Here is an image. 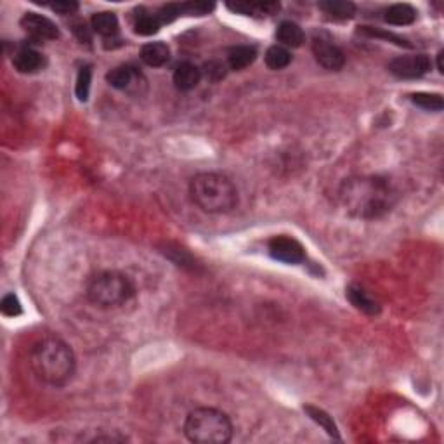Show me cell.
<instances>
[{
	"instance_id": "6da1fadb",
	"label": "cell",
	"mask_w": 444,
	"mask_h": 444,
	"mask_svg": "<svg viewBox=\"0 0 444 444\" xmlns=\"http://www.w3.org/2000/svg\"><path fill=\"white\" fill-rule=\"evenodd\" d=\"M339 198L352 217L379 219L394 207L398 191L380 175H354L342 182Z\"/></svg>"
},
{
	"instance_id": "7a4b0ae2",
	"label": "cell",
	"mask_w": 444,
	"mask_h": 444,
	"mask_svg": "<svg viewBox=\"0 0 444 444\" xmlns=\"http://www.w3.org/2000/svg\"><path fill=\"white\" fill-rule=\"evenodd\" d=\"M30 366L36 379L51 387H63L75 375L76 359L73 349L65 340L47 337L33 344Z\"/></svg>"
},
{
	"instance_id": "3957f363",
	"label": "cell",
	"mask_w": 444,
	"mask_h": 444,
	"mask_svg": "<svg viewBox=\"0 0 444 444\" xmlns=\"http://www.w3.org/2000/svg\"><path fill=\"white\" fill-rule=\"evenodd\" d=\"M189 194L193 203L207 214H227L238 205V189L227 175L203 172L191 179Z\"/></svg>"
},
{
	"instance_id": "277c9868",
	"label": "cell",
	"mask_w": 444,
	"mask_h": 444,
	"mask_svg": "<svg viewBox=\"0 0 444 444\" xmlns=\"http://www.w3.org/2000/svg\"><path fill=\"white\" fill-rule=\"evenodd\" d=\"M233 422L217 408H196L188 413L184 436L196 444H226L233 439Z\"/></svg>"
},
{
	"instance_id": "5b68a950",
	"label": "cell",
	"mask_w": 444,
	"mask_h": 444,
	"mask_svg": "<svg viewBox=\"0 0 444 444\" xmlns=\"http://www.w3.org/2000/svg\"><path fill=\"white\" fill-rule=\"evenodd\" d=\"M134 295V281L120 271H102L95 274L87 286V299L102 309L123 306Z\"/></svg>"
},
{
	"instance_id": "8992f818",
	"label": "cell",
	"mask_w": 444,
	"mask_h": 444,
	"mask_svg": "<svg viewBox=\"0 0 444 444\" xmlns=\"http://www.w3.org/2000/svg\"><path fill=\"white\" fill-rule=\"evenodd\" d=\"M314 58L323 68L330 69V72H339L346 63V56H344L342 49L333 42L332 36L325 32H316L313 35V43H311Z\"/></svg>"
},
{
	"instance_id": "52a82bcc",
	"label": "cell",
	"mask_w": 444,
	"mask_h": 444,
	"mask_svg": "<svg viewBox=\"0 0 444 444\" xmlns=\"http://www.w3.org/2000/svg\"><path fill=\"white\" fill-rule=\"evenodd\" d=\"M106 82L115 89L123 90L128 94H139L146 89V79L139 69H135L130 65L116 66V68L109 69L106 75Z\"/></svg>"
},
{
	"instance_id": "ba28073f",
	"label": "cell",
	"mask_w": 444,
	"mask_h": 444,
	"mask_svg": "<svg viewBox=\"0 0 444 444\" xmlns=\"http://www.w3.org/2000/svg\"><path fill=\"white\" fill-rule=\"evenodd\" d=\"M431 69V60L427 54H412V56H398L389 63V72L398 79L413 80L420 79Z\"/></svg>"
},
{
	"instance_id": "9c48e42d",
	"label": "cell",
	"mask_w": 444,
	"mask_h": 444,
	"mask_svg": "<svg viewBox=\"0 0 444 444\" xmlns=\"http://www.w3.org/2000/svg\"><path fill=\"white\" fill-rule=\"evenodd\" d=\"M267 248H269L271 257L280 260V262L300 264L306 260V252H304L302 243L297 241L295 238L274 236L267 243Z\"/></svg>"
},
{
	"instance_id": "30bf717a",
	"label": "cell",
	"mask_w": 444,
	"mask_h": 444,
	"mask_svg": "<svg viewBox=\"0 0 444 444\" xmlns=\"http://www.w3.org/2000/svg\"><path fill=\"white\" fill-rule=\"evenodd\" d=\"M21 28L35 40H56L60 30L49 18L36 13H27L20 21Z\"/></svg>"
},
{
	"instance_id": "8fae6325",
	"label": "cell",
	"mask_w": 444,
	"mask_h": 444,
	"mask_svg": "<svg viewBox=\"0 0 444 444\" xmlns=\"http://www.w3.org/2000/svg\"><path fill=\"white\" fill-rule=\"evenodd\" d=\"M14 68L20 73H36L46 66V58L33 47H20L13 56Z\"/></svg>"
},
{
	"instance_id": "7c38bea8",
	"label": "cell",
	"mask_w": 444,
	"mask_h": 444,
	"mask_svg": "<svg viewBox=\"0 0 444 444\" xmlns=\"http://www.w3.org/2000/svg\"><path fill=\"white\" fill-rule=\"evenodd\" d=\"M347 297H349L351 304L356 307V309L368 314V316H375V314L380 313L379 302H377V300L373 299V297L370 295L365 288H361V286L351 285L349 288H347Z\"/></svg>"
},
{
	"instance_id": "4fadbf2b",
	"label": "cell",
	"mask_w": 444,
	"mask_h": 444,
	"mask_svg": "<svg viewBox=\"0 0 444 444\" xmlns=\"http://www.w3.org/2000/svg\"><path fill=\"white\" fill-rule=\"evenodd\" d=\"M201 69L193 63H181L174 72V86L179 90H191L200 83Z\"/></svg>"
},
{
	"instance_id": "5bb4252c",
	"label": "cell",
	"mask_w": 444,
	"mask_h": 444,
	"mask_svg": "<svg viewBox=\"0 0 444 444\" xmlns=\"http://www.w3.org/2000/svg\"><path fill=\"white\" fill-rule=\"evenodd\" d=\"M227 9L245 16H271L280 11L278 2H236L227 4Z\"/></svg>"
},
{
	"instance_id": "9a60e30c",
	"label": "cell",
	"mask_w": 444,
	"mask_h": 444,
	"mask_svg": "<svg viewBox=\"0 0 444 444\" xmlns=\"http://www.w3.org/2000/svg\"><path fill=\"white\" fill-rule=\"evenodd\" d=\"M139 56H141L144 65L152 66V68H159V66L168 63V60H170V49L163 42H149L146 46H142Z\"/></svg>"
},
{
	"instance_id": "2e32d148",
	"label": "cell",
	"mask_w": 444,
	"mask_h": 444,
	"mask_svg": "<svg viewBox=\"0 0 444 444\" xmlns=\"http://www.w3.org/2000/svg\"><path fill=\"white\" fill-rule=\"evenodd\" d=\"M385 23L396 25V27H406L417 20V11L410 4H394L384 13Z\"/></svg>"
},
{
	"instance_id": "e0dca14e",
	"label": "cell",
	"mask_w": 444,
	"mask_h": 444,
	"mask_svg": "<svg viewBox=\"0 0 444 444\" xmlns=\"http://www.w3.org/2000/svg\"><path fill=\"white\" fill-rule=\"evenodd\" d=\"M276 39L278 42L283 43V47H292V49H297V47H300L306 42L304 30L299 25L293 23V21H283V23L278 27Z\"/></svg>"
},
{
	"instance_id": "ac0fdd59",
	"label": "cell",
	"mask_w": 444,
	"mask_h": 444,
	"mask_svg": "<svg viewBox=\"0 0 444 444\" xmlns=\"http://www.w3.org/2000/svg\"><path fill=\"white\" fill-rule=\"evenodd\" d=\"M257 58V49L254 46H234L231 47L229 53H227V65L231 69H240L248 68Z\"/></svg>"
},
{
	"instance_id": "d6986e66",
	"label": "cell",
	"mask_w": 444,
	"mask_h": 444,
	"mask_svg": "<svg viewBox=\"0 0 444 444\" xmlns=\"http://www.w3.org/2000/svg\"><path fill=\"white\" fill-rule=\"evenodd\" d=\"M319 9L332 20H351L356 14V6L347 0H326V2H319Z\"/></svg>"
},
{
	"instance_id": "ffe728a7",
	"label": "cell",
	"mask_w": 444,
	"mask_h": 444,
	"mask_svg": "<svg viewBox=\"0 0 444 444\" xmlns=\"http://www.w3.org/2000/svg\"><path fill=\"white\" fill-rule=\"evenodd\" d=\"M90 25H93V30L95 33H99L101 36H106V39H108V36H115L120 28L116 14L108 13V11L94 14L93 20H90Z\"/></svg>"
},
{
	"instance_id": "44dd1931",
	"label": "cell",
	"mask_w": 444,
	"mask_h": 444,
	"mask_svg": "<svg viewBox=\"0 0 444 444\" xmlns=\"http://www.w3.org/2000/svg\"><path fill=\"white\" fill-rule=\"evenodd\" d=\"M304 412L309 415L311 420L316 422L319 427L325 429V431L328 432V434L332 436V438H337V439L340 438V436H339V429H337L335 422H333V418L330 417L328 413L323 412V410L316 408V406H311V405L304 406Z\"/></svg>"
},
{
	"instance_id": "7402d4cb",
	"label": "cell",
	"mask_w": 444,
	"mask_h": 444,
	"mask_svg": "<svg viewBox=\"0 0 444 444\" xmlns=\"http://www.w3.org/2000/svg\"><path fill=\"white\" fill-rule=\"evenodd\" d=\"M292 63V54L290 51L283 46H273L267 49L266 53V65L269 66L271 69H283Z\"/></svg>"
},
{
	"instance_id": "603a6c76",
	"label": "cell",
	"mask_w": 444,
	"mask_h": 444,
	"mask_svg": "<svg viewBox=\"0 0 444 444\" xmlns=\"http://www.w3.org/2000/svg\"><path fill=\"white\" fill-rule=\"evenodd\" d=\"M412 102L417 105L418 108H424L427 112H441L444 108V101L441 94H431V93H417L412 94Z\"/></svg>"
},
{
	"instance_id": "cb8c5ba5",
	"label": "cell",
	"mask_w": 444,
	"mask_h": 444,
	"mask_svg": "<svg viewBox=\"0 0 444 444\" xmlns=\"http://www.w3.org/2000/svg\"><path fill=\"white\" fill-rule=\"evenodd\" d=\"M160 27H161V21L156 14H141L134 23L135 33L142 36L153 35V33H156L160 30Z\"/></svg>"
},
{
	"instance_id": "d4e9b609",
	"label": "cell",
	"mask_w": 444,
	"mask_h": 444,
	"mask_svg": "<svg viewBox=\"0 0 444 444\" xmlns=\"http://www.w3.org/2000/svg\"><path fill=\"white\" fill-rule=\"evenodd\" d=\"M90 82H93V69H90V66H82L79 72V76H76L75 86L76 97H79L80 101H87V99H89Z\"/></svg>"
},
{
	"instance_id": "484cf974",
	"label": "cell",
	"mask_w": 444,
	"mask_h": 444,
	"mask_svg": "<svg viewBox=\"0 0 444 444\" xmlns=\"http://www.w3.org/2000/svg\"><path fill=\"white\" fill-rule=\"evenodd\" d=\"M0 311H2L4 316L16 318L23 313V306H21L20 299L14 293H7L2 299V302H0Z\"/></svg>"
},
{
	"instance_id": "4316f807",
	"label": "cell",
	"mask_w": 444,
	"mask_h": 444,
	"mask_svg": "<svg viewBox=\"0 0 444 444\" xmlns=\"http://www.w3.org/2000/svg\"><path fill=\"white\" fill-rule=\"evenodd\" d=\"M359 32L366 33V35H370V36H377V39H385V40H389V42L396 43V46L408 47V49H410V47H412V43H410L408 40L403 39V36H399V35H396V33L375 30V28H370V27H363L361 30H359Z\"/></svg>"
},
{
	"instance_id": "83f0119b",
	"label": "cell",
	"mask_w": 444,
	"mask_h": 444,
	"mask_svg": "<svg viewBox=\"0 0 444 444\" xmlns=\"http://www.w3.org/2000/svg\"><path fill=\"white\" fill-rule=\"evenodd\" d=\"M51 9L58 14H63V16H68V14H75L79 11V4L73 2V0H58V2L51 4Z\"/></svg>"
},
{
	"instance_id": "f1b7e54d",
	"label": "cell",
	"mask_w": 444,
	"mask_h": 444,
	"mask_svg": "<svg viewBox=\"0 0 444 444\" xmlns=\"http://www.w3.org/2000/svg\"><path fill=\"white\" fill-rule=\"evenodd\" d=\"M205 75L210 80H221L226 75V66L222 63H217V61H210V63L205 65Z\"/></svg>"
},
{
	"instance_id": "f546056e",
	"label": "cell",
	"mask_w": 444,
	"mask_h": 444,
	"mask_svg": "<svg viewBox=\"0 0 444 444\" xmlns=\"http://www.w3.org/2000/svg\"><path fill=\"white\" fill-rule=\"evenodd\" d=\"M443 58H444V51H439V54H438V69H439V73H444Z\"/></svg>"
}]
</instances>
